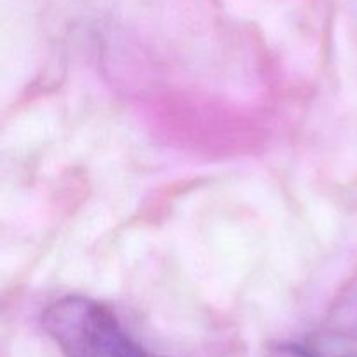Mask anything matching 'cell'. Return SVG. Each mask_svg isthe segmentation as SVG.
Instances as JSON below:
<instances>
[{"label":"cell","mask_w":357,"mask_h":357,"mask_svg":"<svg viewBox=\"0 0 357 357\" xmlns=\"http://www.w3.org/2000/svg\"><path fill=\"white\" fill-rule=\"evenodd\" d=\"M265 357H323L309 347L300 344H279L274 345Z\"/></svg>","instance_id":"obj_2"},{"label":"cell","mask_w":357,"mask_h":357,"mask_svg":"<svg viewBox=\"0 0 357 357\" xmlns=\"http://www.w3.org/2000/svg\"><path fill=\"white\" fill-rule=\"evenodd\" d=\"M40 324L65 357H162L135 340L103 303L68 295L42 312Z\"/></svg>","instance_id":"obj_1"}]
</instances>
